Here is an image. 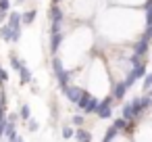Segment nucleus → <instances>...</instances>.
I'll return each mask as SVG.
<instances>
[{
  "instance_id": "nucleus-20",
  "label": "nucleus",
  "mask_w": 152,
  "mask_h": 142,
  "mask_svg": "<svg viewBox=\"0 0 152 142\" xmlns=\"http://www.w3.org/2000/svg\"><path fill=\"white\" fill-rule=\"evenodd\" d=\"M63 138L65 140H71V138H75V129L67 123V125H63Z\"/></svg>"
},
{
  "instance_id": "nucleus-11",
  "label": "nucleus",
  "mask_w": 152,
  "mask_h": 142,
  "mask_svg": "<svg viewBox=\"0 0 152 142\" xmlns=\"http://www.w3.org/2000/svg\"><path fill=\"white\" fill-rule=\"evenodd\" d=\"M146 65H148V61H142V63H137V65H133V67H131V73H129V75H131V77H133L135 82H137V79H142V77H144V75L148 73V69H146Z\"/></svg>"
},
{
  "instance_id": "nucleus-3",
  "label": "nucleus",
  "mask_w": 152,
  "mask_h": 142,
  "mask_svg": "<svg viewBox=\"0 0 152 142\" xmlns=\"http://www.w3.org/2000/svg\"><path fill=\"white\" fill-rule=\"evenodd\" d=\"M52 73H54V77H56V82H58L61 90H65V88L71 84L73 71H69V69L61 63V59H58V57H52Z\"/></svg>"
},
{
  "instance_id": "nucleus-6",
  "label": "nucleus",
  "mask_w": 152,
  "mask_h": 142,
  "mask_svg": "<svg viewBox=\"0 0 152 142\" xmlns=\"http://www.w3.org/2000/svg\"><path fill=\"white\" fill-rule=\"evenodd\" d=\"M48 21H50V25H54V23H65V21H69V19H67L63 7L50 4V9H48Z\"/></svg>"
},
{
  "instance_id": "nucleus-2",
  "label": "nucleus",
  "mask_w": 152,
  "mask_h": 142,
  "mask_svg": "<svg viewBox=\"0 0 152 142\" xmlns=\"http://www.w3.org/2000/svg\"><path fill=\"white\" fill-rule=\"evenodd\" d=\"M94 44H96V34L92 32L90 25H73L54 57H58L69 71H75V67L81 65L88 59V54L94 50Z\"/></svg>"
},
{
  "instance_id": "nucleus-28",
  "label": "nucleus",
  "mask_w": 152,
  "mask_h": 142,
  "mask_svg": "<svg viewBox=\"0 0 152 142\" xmlns=\"http://www.w3.org/2000/svg\"><path fill=\"white\" fill-rule=\"evenodd\" d=\"M148 96H150V98H152V88H150V90H148Z\"/></svg>"
},
{
  "instance_id": "nucleus-7",
  "label": "nucleus",
  "mask_w": 152,
  "mask_h": 142,
  "mask_svg": "<svg viewBox=\"0 0 152 142\" xmlns=\"http://www.w3.org/2000/svg\"><path fill=\"white\" fill-rule=\"evenodd\" d=\"M83 92H86V90H83L81 86H75V84H69V86H67V88L63 90V94H65V98H67V100H69L71 104H77Z\"/></svg>"
},
{
  "instance_id": "nucleus-8",
  "label": "nucleus",
  "mask_w": 152,
  "mask_h": 142,
  "mask_svg": "<svg viewBox=\"0 0 152 142\" xmlns=\"http://www.w3.org/2000/svg\"><path fill=\"white\" fill-rule=\"evenodd\" d=\"M7 25H9L11 29H15V32H21V27H23V17H21V13H19V11H9Z\"/></svg>"
},
{
  "instance_id": "nucleus-4",
  "label": "nucleus",
  "mask_w": 152,
  "mask_h": 142,
  "mask_svg": "<svg viewBox=\"0 0 152 142\" xmlns=\"http://www.w3.org/2000/svg\"><path fill=\"white\" fill-rule=\"evenodd\" d=\"M98 102H100V100H98L96 96H92V94L86 90V92L81 94V98H79V102H77L75 107H77L81 113H86V115H92V113H96V109H98Z\"/></svg>"
},
{
  "instance_id": "nucleus-25",
  "label": "nucleus",
  "mask_w": 152,
  "mask_h": 142,
  "mask_svg": "<svg viewBox=\"0 0 152 142\" xmlns=\"http://www.w3.org/2000/svg\"><path fill=\"white\" fill-rule=\"evenodd\" d=\"M7 121H9V123H17V121H19V113H11V115H7Z\"/></svg>"
},
{
  "instance_id": "nucleus-1",
  "label": "nucleus",
  "mask_w": 152,
  "mask_h": 142,
  "mask_svg": "<svg viewBox=\"0 0 152 142\" xmlns=\"http://www.w3.org/2000/svg\"><path fill=\"white\" fill-rule=\"evenodd\" d=\"M96 29L98 38L110 46H125L133 44L146 29V15L144 9L131 7H113L104 9L96 15Z\"/></svg>"
},
{
  "instance_id": "nucleus-17",
  "label": "nucleus",
  "mask_w": 152,
  "mask_h": 142,
  "mask_svg": "<svg viewBox=\"0 0 152 142\" xmlns=\"http://www.w3.org/2000/svg\"><path fill=\"white\" fill-rule=\"evenodd\" d=\"M36 9H29V11H25V13H21V17H23V25H31L34 21H36Z\"/></svg>"
},
{
  "instance_id": "nucleus-18",
  "label": "nucleus",
  "mask_w": 152,
  "mask_h": 142,
  "mask_svg": "<svg viewBox=\"0 0 152 142\" xmlns=\"http://www.w3.org/2000/svg\"><path fill=\"white\" fill-rule=\"evenodd\" d=\"M19 119H21V121H29V119H31V109H29V104H21V107H19Z\"/></svg>"
},
{
  "instance_id": "nucleus-14",
  "label": "nucleus",
  "mask_w": 152,
  "mask_h": 142,
  "mask_svg": "<svg viewBox=\"0 0 152 142\" xmlns=\"http://www.w3.org/2000/svg\"><path fill=\"white\" fill-rule=\"evenodd\" d=\"M75 142H92V134H90L88 129L79 127V129L75 132Z\"/></svg>"
},
{
  "instance_id": "nucleus-15",
  "label": "nucleus",
  "mask_w": 152,
  "mask_h": 142,
  "mask_svg": "<svg viewBox=\"0 0 152 142\" xmlns=\"http://www.w3.org/2000/svg\"><path fill=\"white\" fill-rule=\"evenodd\" d=\"M9 63H11V67H13V69H15L17 73H19V69H21V67L25 65V63H23V61H21V59L17 57V52H11V54H9Z\"/></svg>"
},
{
  "instance_id": "nucleus-19",
  "label": "nucleus",
  "mask_w": 152,
  "mask_h": 142,
  "mask_svg": "<svg viewBox=\"0 0 152 142\" xmlns=\"http://www.w3.org/2000/svg\"><path fill=\"white\" fill-rule=\"evenodd\" d=\"M127 123H129V121H127L125 117H119V119H115V121H113V125H115V127H117L119 132H123V129H127Z\"/></svg>"
},
{
  "instance_id": "nucleus-9",
  "label": "nucleus",
  "mask_w": 152,
  "mask_h": 142,
  "mask_svg": "<svg viewBox=\"0 0 152 142\" xmlns=\"http://www.w3.org/2000/svg\"><path fill=\"white\" fill-rule=\"evenodd\" d=\"M150 2V0H108L113 7H131V9H142Z\"/></svg>"
},
{
  "instance_id": "nucleus-5",
  "label": "nucleus",
  "mask_w": 152,
  "mask_h": 142,
  "mask_svg": "<svg viewBox=\"0 0 152 142\" xmlns=\"http://www.w3.org/2000/svg\"><path fill=\"white\" fill-rule=\"evenodd\" d=\"M113 104H115V98H113V96H106L104 100L98 102L96 115H98L100 119H110V115H113Z\"/></svg>"
},
{
  "instance_id": "nucleus-22",
  "label": "nucleus",
  "mask_w": 152,
  "mask_h": 142,
  "mask_svg": "<svg viewBox=\"0 0 152 142\" xmlns=\"http://www.w3.org/2000/svg\"><path fill=\"white\" fill-rule=\"evenodd\" d=\"M69 121H71V125H75V127H81V125H83V115H73Z\"/></svg>"
},
{
  "instance_id": "nucleus-21",
  "label": "nucleus",
  "mask_w": 152,
  "mask_h": 142,
  "mask_svg": "<svg viewBox=\"0 0 152 142\" xmlns=\"http://www.w3.org/2000/svg\"><path fill=\"white\" fill-rule=\"evenodd\" d=\"M142 84H144V86H142V88H144V90H146V92H148V90H150V88H152V73H146V75H144V77H142Z\"/></svg>"
},
{
  "instance_id": "nucleus-12",
  "label": "nucleus",
  "mask_w": 152,
  "mask_h": 142,
  "mask_svg": "<svg viewBox=\"0 0 152 142\" xmlns=\"http://www.w3.org/2000/svg\"><path fill=\"white\" fill-rule=\"evenodd\" d=\"M34 82V73H31V69L27 67V65H23L21 69H19V84L21 86H27V84H31Z\"/></svg>"
},
{
  "instance_id": "nucleus-27",
  "label": "nucleus",
  "mask_w": 152,
  "mask_h": 142,
  "mask_svg": "<svg viewBox=\"0 0 152 142\" xmlns=\"http://www.w3.org/2000/svg\"><path fill=\"white\" fill-rule=\"evenodd\" d=\"M25 0H13V4H23Z\"/></svg>"
},
{
  "instance_id": "nucleus-13",
  "label": "nucleus",
  "mask_w": 152,
  "mask_h": 142,
  "mask_svg": "<svg viewBox=\"0 0 152 142\" xmlns=\"http://www.w3.org/2000/svg\"><path fill=\"white\" fill-rule=\"evenodd\" d=\"M0 40H2V42H9V44H11V40H13V29H11L7 23L0 25Z\"/></svg>"
},
{
  "instance_id": "nucleus-26",
  "label": "nucleus",
  "mask_w": 152,
  "mask_h": 142,
  "mask_svg": "<svg viewBox=\"0 0 152 142\" xmlns=\"http://www.w3.org/2000/svg\"><path fill=\"white\" fill-rule=\"evenodd\" d=\"M7 123H9V121H0V136H4V129H7Z\"/></svg>"
},
{
  "instance_id": "nucleus-10",
  "label": "nucleus",
  "mask_w": 152,
  "mask_h": 142,
  "mask_svg": "<svg viewBox=\"0 0 152 142\" xmlns=\"http://www.w3.org/2000/svg\"><path fill=\"white\" fill-rule=\"evenodd\" d=\"M127 90H129V86H127L125 82H115V84H113V92H110V96H113L115 100H123L125 94H127Z\"/></svg>"
},
{
  "instance_id": "nucleus-24",
  "label": "nucleus",
  "mask_w": 152,
  "mask_h": 142,
  "mask_svg": "<svg viewBox=\"0 0 152 142\" xmlns=\"http://www.w3.org/2000/svg\"><path fill=\"white\" fill-rule=\"evenodd\" d=\"M27 129H29V132H38V129H40V123H38L36 119H29V121H27Z\"/></svg>"
},
{
  "instance_id": "nucleus-23",
  "label": "nucleus",
  "mask_w": 152,
  "mask_h": 142,
  "mask_svg": "<svg viewBox=\"0 0 152 142\" xmlns=\"http://www.w3.org/2000/svg\"><path fill=\"white\" fill-rule=\"evenodd\" d=\"M11 7H13V0H0V11L9 13V11H11Z\"/></svg>"
},
{
  "instance_id": "nucleus-16",
  "label": "nucleus",
  "mask_w": 152,
  "mask_h": 142,
  "mask_svg": "<svg viewBox=\"0 0 152 142\" xmlns=\"http://www.w3.org/2000/svg\"><path fill=\"white\" fill-rule=\"evenodd\" d=\"M121 117H125L127 121H135V115H133V107H131V102L123 104V109H121Z\"/></svg>"
},
{
  "instance_id": "nucleus-29",
  "label": "nucleus",
  "mask_w": 152,
  "mask_h": 142,
  "mask_svg": "<svg viewBox=\"0 0 152 142\" xmlns=\"http://www.w3.org/2000/svg\"><path fill=\"white\" fill-rule=\"evenodd\" d=\"M19 142H23V140H19Z\"/></svg>"
}]
</instances>
